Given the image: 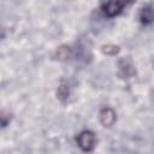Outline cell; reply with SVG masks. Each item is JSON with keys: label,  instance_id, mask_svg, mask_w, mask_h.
Listing matches in <instances>:
<instances>
[{"label": "cell", "instance_id": "obj_1", "mask_svg": "<svg viewBox=\"0 0 154 154\" xmlns=\"http://www.w3.org/2000/svg\"><path fill=\"white\" fill-rule=\"evenodd\" d=\"M77 144L78 147L83 150V152H91L94 148H95V144H96V137H95V134L90 130H83L82 132H79L77 135Z\"/></svg>", "mask_w": 154, "mask_h": 154}, {"label": "cell", "instance_id": "obj_2", "mask_svg": "<svg viewBox=\"0 0 154 154\" xmlns=\"http://www.w3.org/2000/svg\"><path fill=\"white\" fill-rule=\"evenodd\" d=\"M124 5L125 4L122 2V1H107V2H103L101 5V10H102L105 16H107V17H116V16H118L123 11Z\"/></svg>", "mask_w": 154, "mask_h": 154}, {"label": "cell", "instance_id": "obj_3", "mask_svg": "<svg viewBox=\"0 0 154 154\" xmlns=\"http://www.w3.org/2000/svg\"><path fill=\"white\" fill-rule=\"evenodd\" d=\"M117 120V114L111 107H105L100 111V122L105 128H111Z\"/></svg>", "mask_w": 154, "mask_h": 154}, {"label": "cell", "instance_id": "obj_4", "mask_svg": "<svg viewBox=\"0 0 154 154\" xmlns=\"http://www.w3.org/2000/svg\"><path fill=\"white\" fill-rule=\"evenodd\" d=\"M140 20L142 24L148 25L153 22V6L149 4L141 8L140 11Z\"/></svg>", "mask_w": 154, "mask_h": 154}, {"label": "cell", "instance_id": "obj_5", "mask_svg": "<svg viewBox=\"0 0 154 154\" xmlns=\"http://www.w3.org/2000/svg\"><path fill=\"white\" fill-rule=\"evenodd\" d=\"M71 48L69 47V46H60L58 49H57V52H55V57H57V59H59V60H67V59H70V57H71Z\"/></svg>", "mask_w": 154, "mask_h": 154}, {"label": "cell", "instance_id": "obj_6", "mask_svg": "<svg viewBox=\"0 0 154 154\" xmlns=\"http://www.w3.org/2000/svg\"><path fill=\"white\" fill-rule=\"evenodd\" d=\"M101 51H102V53L106 54V55H116V54L119 53L120 48H119V46L108 43V45H103V46L101 47Z\"/></svg>", "mask_w": 154, "mask_h": 154}, {"label": "cell", "instance_id": "obj_7", "mask_svg": "<svg viewBox=\"0 0 154 154\" xmlns=\"http://www.w3.org/2000/svg\"><path fill=\"white\" fill-rule=\"evenodd\" d=\"M57 97L61 101L66 100L69 97V88L64 84H61L60 87H58V90H57Z\"/></svg>", "mask_w": 154, "mask_h": 154}, {"label": "cell", "instance_id": "obj_8", "mask_svg": "<svg viewBox=\"0 0 154 154\" xmlns=\"http://www.w3.org/2000/svg\"><path fill=\"white\" fill-rule=\"evenodd\" d=\"M7 123H8V118H2V117H0V128L5 126Z\"/></svg>", "mask_w": 154, "mask_h": 154}]
</instances>
